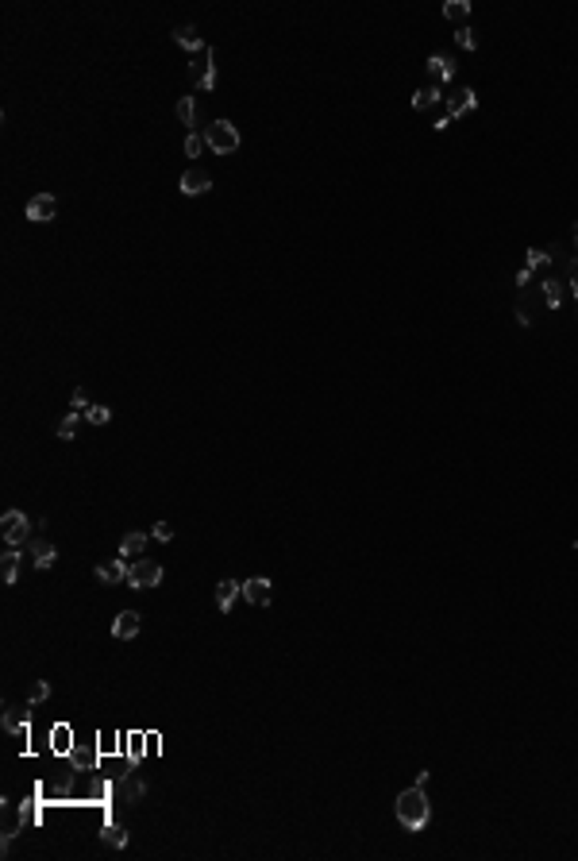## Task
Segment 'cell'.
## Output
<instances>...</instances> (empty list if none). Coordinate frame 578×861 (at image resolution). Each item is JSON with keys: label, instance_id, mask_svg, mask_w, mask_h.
Here are the masks:
<instances>
[{"label": "cell", "instance_id": "obj_33", "mask_svg": "<svg viewBox=\"0 0 578 861\" xmlns=\"http://www.w3.org/2000/svg\"><path fill=\"white\" fill-rule=\"evenodd\" d=\"M47 695H51V684H47V680H35V684H31V707H35V703H43Z\"/></svg>", "mask_w": 578, "mask_h": 861}, {"label": "cell", "instance_id": "obj_30", "mask_svg": "<svg viewBox=\"0 0 578 861\" xmlns=\"http://www.w3.org/2000/svg\"><path fill=\"white\" fill-rule=\"evenodd\" d=\"M201 151H204V132H197V128H193V132L185 136V155H193V159H197Z\"/></svg>", "mask_w": 578, "mask_h": 861}, {"label": "cell", "instance_id": "obj_10", "mask_svg": "<svg viewBox=\"0 0 578 861\" xmlns=\"http://www.w3.org/2000/svg\"><path fill=\"white\" fill-rule=\"evenodd\" d=\"M0 726H4L8 734H27V726H31V711H27V707H20V703H8V707H4V718H0Z\"/></svg>", "mask_w": 578, "mask_h": 861}, {"label": "cell", "instance_id": "obj_27", "mask_svg": "<svg viewBox=\"0 0 578 861\" xmlns=\"http://www.w3.org/2000/svg\"><path fill=\"white\" fill-rule=\"evenodd\" d=\"M101 838L109 842V846H116V850L128 846V831H123V823H109V826L101 831Z\"/></svg>", "mask_w": 578, "mask_h": 861}, {"label": "cell", "instance_id": "obj_8", "mask_svg": "<svg viewBox=\"0 0 578 861\" xmlns=\"http://www.w3.org/2000/svg\"><path fill=\"white\" fill-rule=\"evenodd\" d=\"M243 598L251 606H270V598H274V584H270V579H262V576L247 579V584H243Z\"/></svg>", "mask_w": 578, "mask_h": 861}, {"label": "cell", "instance_id": "obj_18", "mask_svg": "<svg viewBox=\"0 0 578 861\" xmlns=\"http://www.w3.org/2000/svg\"><path fill=\"white\" fill-rule=\"evenodd\" d=\"M239 591H243V584H239V579H220V584H216V606H220V610H231V603H235Z\"/></svg>", "mask_w": 578, "mask_h": 861}, {"label": "cell", "instance_id": "obj_7", "mask_svg": "<svg viewBox=\"0 0 578 861\" xmlns=\"http://www.w3.org/2000/svg\"><path fill=\"white\" fill-rule=\"evenodd\" d=\"M54 212H58L54 193H35V198L27 201V220H35V224H47V220H54Z\"/></svg>", "mask_w": 578, "mask_h": 861}, {"label": "cell", "instance_id": "obj_12", "mask_svg": "<svg viewBox=\"0 0 578 861\" xmlns=\"http://www.w3.org/2000/svg\"><path fill=\"white\" fill-rule=\"evenodd\" d=\"M424 66L432 70V78H436V81H455V70H459V62L451 59V54H432V59H428Z\"/></svg>", "mask_w": 578, "mask_h": 861}, {"label": "cell", "instance_id": "obj_31", "mask_svg": "<svg viewBox=\"0 0 578 861\" xmlns=\"http://www.w3.org/2000/svg\"><path fill=\"white\" fill-rule=\"evenodd\" d=\"M109 417H112V414H109L104 406H89V409H85V421H89V425H109Z\"/></svg>", "mask_w": 578, "mask_h": 861}, {"label": "cell", "instance_id": "obj_29", "mask_svg": "<svg viewBox=\"0 0 578 861\" xmlns=\"http://www.w3.org/2000/svg\"><path fill=\"white\" fill-rule=\"evenodd\" d=\"M443 16H448V20H467L470 4H467V0H448V4H443Z\"/></svg>", "mask_w": 578, "mask_h": 861}, {"label": "cell", "instance_id": "obj_2", "mask_svg": "<svg viewBox=\"0 0 578 861\" xmlns=\"http://www.w3.org/2000/svg\"><path fill=\"white\" fill-rule=\"evenodd\" d=\"M204 147H209L212 155L239 151V128L231 124V120H212V124L204 128Z\"/></svg>", "mask_w": 578, "mask_h": 861}, {"label": "cell", "instance_id": "obj_9", "mask_svg": "<svg viewBox=\"0 0 578 861\" xmlns=\"http://www.w3.org/2000/svg\"><path fill=\"white\" fill-rule=\"evenodd\" d=\"M178 186H181V193H185V198H197V193H209L212 190V178L204 174L201 167H189L185 174H181Z\"/></svg>", "mask_w": 578, "mask_h": 861}, {"label": "cell", "instance_id": "obj_23", "mask_svg": "<svg viewBox=\"0 0 578 861\" xmlns=\"http://www.w3.org/2000/svg\"><path fill=\"white\" fill-rule=\"evenodd\" d=\"M78 429H81V414H73V409H70V414L58 421L54 437H58V440H73V437H78Z\"/></svg>", "mask_w": 578, "mask_h": 861}, {"label": "cell", "instance_id": "obj_20", "mask_svg": "<svg viewBox=\"0 0 578 861\" xmlns=\"http://www.w3.org/2000/svg\"><path fill=\"white\" fill-rule=\"evenodd\" d=\"M16 576H20V553H16V545H12L0 556V579H4V584H16Z\"/></svg>", "mask_w": 578, "mask_h": 861}, {"label": "cell", "instance_id": "obj_32", "mask_svg": "<svg viewBox=\"0 0 578 861\" xmlns=\"http://www.w3.org/2000/svg\"><path fill=\"white\" fill-rule=\"evenodd\" d=\"M455 43L462 47V51H474L478 39H474V31H470V28H459V31H455Z\"/></svg>", "mask_w": 578, "mask_h": 861}, {"label": "cell", "instance_id": "obj_28", "mask_svg": "<svg viewBox=\"0 0 578 861\" xmlns=\"http://www.w3.org/2000/svg\"><path fill=\"white\" fill-rule=\"evenodd\" d=\"M16 834H20V819H16V807H12V803H4V850L12 846Z\"/></svg>", "mask_w": 578, "mask_h": 861}, {"label": "cell", "instance_id": "obj_25", "mask_svg": "<svg viewBox=\"0 0 578 861\" xmlns=\"http://www.w3.org/2000/svg\"><path fill=\"white\" fill-rule=\"evenodd\" d=\"M436 101H440V85H428V89H417V93H412V109L417 112L432 109Z\"/></svg>", "mask_w": 578, "mask_h": 861}, {"label": "cell", "instance_id": "obj_1", "mask_svg": "<svg viewBox=\"0 0 578 861\" xmlns=\"http://www.w3.org/2000/svg\"><path fill=\"white\" fill-rule=\"evenodd\" d=\"M393 811H398V823L405 826V831H424L428 819H432V807H428V795H424L420 784L405 788L398 795V803H393Z\"/></svg>", "mask_w": 578, "mask_h": 861}, {"label": "cell", "instance_id": "obj_16", "mask_svg": "<svg viewBox=\"0 0 578 861\" xmlns=\"http://www.w3.org/2000/svg\"><path fill=\"white\" fill-rule=\"evenodd\" d=\"M70 761H73V769H78V773H81V769H85V773H93V769H97V745L93 742H89V745H73Z\"/></svg>", "mask_w": 578, "mask_h": 861}, {"label": "cell", "instance_id": "obj_17", "mask_svg": "<svg viewBox=\"0 0 578 861\" xmlns=\"http://www.w3.org/2000/svg\"><path fill=\"white\" fill-rule=\"evenodd\" d=\"M31 560H35V568H51V564L58 560V548L51 545V541H31Z\"/></svg>", "mask_w": 578, "mask_h": 861}, {"label": "cell", "instance_id": "obj_36", "mask_svg": "<svg viewBox=\"0 0 578 861\" xmlns=\"http://www.w3.org/2000/svg\"><path fill=\"white\" fill-rule=\"evenodd\" d=\"M571 294H574V298H578V270H574V275H571Z\"/></svg>", "mask_w": 578, "mask_h": 861}, {"label": "cell", "instance_id": "obj_35", "mask_svg": "<svg viewBox=\"0 0 578 861\" xmlns=\"http://www.w3.org/2000/svg\"><path fill=\"white\" fill-rule=\"evenodd\" d=\"M154 541H173V526H170V522H154Z\"/></svg>", "mask_w": 578, "mask_h": 861}, {"label": "cell", "instance_id": "obj_4", "mask_svg": "<svg viewBox=\"0 0 578 861\" xmlns=\"http://www.w3.org/2000/svg\"><path fill=\"white\" fill-rule=\"evenodd\" d=\"M159 584H162V564L159 560L139 556V560L128 568V587H135V591H147V587H159Z\"/></svg>", "mask_w": 578, "mask_h": 861}, {"label": "cell", "instance_id": "obj_34", "mask_svg": "<svg viewBox=\"0 0 578 861\" xmlns=\"http://www.w3.org/2000/svg\"><path fill=\"white\" fill-rule=\"evenodd\" d=\"M70 409H73V414H85V409H89V395H85V390H73V398H70Z\"/></svg>", "mask_w": 578, "mask_h": 861}, {"label": "cell", "instance_id": "obj_26", "mask_svg": "<svg viewBox=\"0 0 578 861\" xmlns=\"http://www.w3.org/2000/svg\"><path fill=\"white\" fill-rule=\"evenodd\" d=\"M173 112H178V120H181V124H189V132L197 128V101H193V97H181V101H178V109H173Z\"/></svg>", "mask_w": 578, "mask_h": 861}, {"label": "cell", "instance_id": "obj_5", "mask_svg": "<svg viewBox=\"0 0 578 861\" xmlns=\"http://www.w3.org/2000/svg\"><path fill=\"white\" fill-rule=\"evenodd\" d=\"M112 795L123 803V807H135L139 800L147 795V781L139 773H123L120 781H116V788H112Z\"/></svg>", "mask_w": 578, "mask_h": 861}, {"label": "cell", "instance_id": "obj_15", "mask_svg": "<svg viewBox=\"0 0 578 861\" xmlns=\"http://www.w3.org/2000/svg\"><path fill=\"white\" fill-rule=\"evenodd\" d=\"M540 294H543V306L548 309H559L563 306V294H567V286H563V278H543V286H540Z\"/></svg>", "mask_w": 578, "mask_h": 861}, {"label": "cell", "instance_id": "obj_14", "mask_svg": "<svg viewBox=\"0 0 578 861\" xmlns=\"http://www.w3.org/2000/svg\"><path fill=\"white\" fill-rule=\"evenodd\" d=\"M97 579H101V584H128V564H123V560L97 564Z\"/></svg>", "mask_w": 578, "mask_h": 861}, {"label": "cell", "instance_id": "obj_21", "mask_svg": "<svg viewBox=\"0 0 578 861\" xmlns=\"http://www.w3.org/2000/svg\"><path fill=\"white\" fill-rule=\"evenodd\" d=\"M51 749L54 753H70L73 749V730L66 726V723H58L54 730H51Z\"/></svg>", "mask_w": 578, "mask_h": 861}, {"label": "cell", "instance_id": "obj_6", "mask_svg": "<svg viewBox=\"0 0 578 861\" xmlns=\"http://www.w3.org/2000/svg\"><path fill=\"white\" fill-rule=\"evenodd\" d=\"M0 537L8 541V545H23V541L31 537V522L23 510H8L4 522H0Z\"/></svg>", "mask_w": 578, "mask_h": 861}, {"label": "cell", "instance_id": "obj_3", "mask_svg": "<svg viewBox=\"0 0 578 861\" xmlns=\"http://www.w3.org/2000/svg\"><path fill=\"white\" fill-rule=\"evenodd\" d=\"M189 73H193V85L197 89H212V85H216V51H212L209 43H204L197 54H189Z\"/></svg>", "mask_w": 578, "mask_h": 861}, {"label": "cell", "instance_id": "obj_37", "mask_svg": "<svg viewBox=\"0 0 578 861\" xmlns=\"http://www.w3.org/2000/svg\"><path fill=\"white\" fill-rule=\"evenodd\" d=\"M574 248H578V224H574Z\"/></svg>", "mask_w": 578, "mask_h": 861}, {"label": "cell", "instance_id": "obj_11", "mask_svg": "<svg viewBox=\"0 0 578 861\" xmlns=\"http://www.w3.org/2000/svg\"><path fill=\"white\" fill-rule=\"evenodd\" d=\"M474 104H478V93L462 85V89H455V93H448V116H451V120H459L462 112H470Z\"/></svg>", "mask_w": 578, "mask_h": 861}, {"label": "cell", "instance_id": "obj_19", "mask_svg": "<svg viewBox=\"0 0 578 861\" xmlns=\"http://www.w3.org/2000/svg\"><path fill=\"white\" fill-rule=\"evenodd\" d=\"M173 43H178V47H185L189 54H197V51L204 47V39L197 35V28H189V23H185V28H173Z\"/></svg>", "mask_w": 578, "mask_h": 861}, {"label": "cell", "instance_id": "obj_22", "mask_svg": "<svg viewBox=\"0 0 578 861\" xmlns=\"http://www.w3.org/2000/svg\"><path fill=\"white\" fill-rule=\"evenodd\" d=\"M551 263H555V259H551V251L528 248V270H532V275H536V270H543V278H548L551 275Z\"/></svg>", "mask_w": 578, "mask_h": 861}, {"label": "cell", "instance_id": "obj_24", "mask_svg": "<svg viewBox=\"0 0 578 861\" xmlns=\"http://www.w3.org/2000/svg\"><path fill=\"white\" fill-rule=\"evenodd\" d=\"M143 548H147L143 533H128V537L120 541V556H135V560H139V556H143Z\"/></svg>", "mask_w": 578, "mask_h": 861}, {"label": "cell", "instance_id": "obj_13", "mask_svg": "<svg viewBox=\"0 0 578 861\" xmlns=\"http://www.w3.org/2000/svg\"><path fill=\"white\" fill-rule=\"evenodd\" d=\"M135 634H139V614H135V610L116 614V622H112V637H120V642H131Z\"/></svg>", "mask_w": 578, "mask_h": 861}]
</instances>
